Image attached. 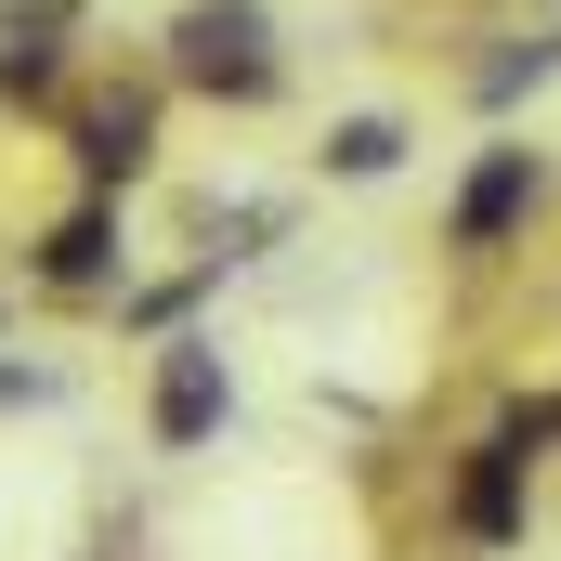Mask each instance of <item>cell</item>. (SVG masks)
<instances>
[{
  "mask_svg": "<svg viewBox=\"0 0 561 561\" xmlns=\"http://www.w3.org/2000/svg\"><path fill=\"white\" fill-rule=\"evenodd\" d=\"M327 170H340V183H379V170H405V118H340V131H327Z\"/></svg>",
  "mask_w": 561,
  "mask_h": 561,
  "instance_id": "52a82bcc",
  "label": "cell"
},
{
  "mask_svg": "<svg viewBox=\"0 0 561 561\" xmlns=\"http://www.w3.org/2000/svg\"><path fill=\"white\" fill-rule=\"evenodd\" d=\"M170 79L209 92V105H275V13L262 0H183L170 13Z\"/></svg>",
  "mask_w": 561,
  "mask_h": 561,
  "instance_id": "6da1fadb",
  "label": "cell"
},
{
  "mask_svg": "<svg viewBox=\"0 0 561 561\" xmlns=\"http://www.w3.org/2000/svg\"><path fill=\"white\" fill-rule=\"evenodd\" d=\"M523 470H536V444H470V470H457V536L470 549H510L523 536Z\"/></svg>",
  "mask_w": 561,
  "mask_h": 561,
  "instance_id": "8992f818",
  "label": "cell"
},
{
  "mask_svg": "<svg viewBox=\"0 0 561 561\" xmlns=\"http://www.w3.org/2000/svg\"><path fill=\"white\" fill-rule=\"evenodd\" d=\"M26 275L53 287V300H118L131 287V236H118V196H79L39 249H26Z\"/></svg>",
  "mask_w": 561,
  "mask_h": 561,
  "instance_id": "277c9868",
  "label": "cell"
},
{
  "mask_svg": "<svg viewBox=\"0 0 561 561\" xmlns=\"http://www.w3.org/2000/svg\"><path fill=\"white\" fill-rule=\"evenodd\" d=\"M523 209H536V144H483V170H470L457 209H444V249H510Z\"/></svg>",
  "mask_w": 561,
  "mask_h": 561,
  "instance_id": "5b68a950",
  "label": "cell"
},
{
  "mask_svg": "<svg viewBox=\"0 0 561 561\" xmlns=\"http://www.w3.org/2000/svg\"><path fill=\"white\" fill-rule=\"evenodd\" d=\"M236 419V366H222V340H157V379H144V431H157V457H196V444H222Z\"/></svg>",
  "mask_w": 561,
  "mask_h": 561,
  "instance_id": "7a4b0ae2",
  "label": "cell"
},
{
  "mask_svg": "<svg viewBox=\"0 0 561 561\" xmlns=\"http://www.w3.org/2000/svg\"><path fill=\"white\" fill-rule=\"evenodd\" d=\"M39 392H53L39 366H0V405H39Z\"/></svg>",
  "mask_w": 561,
  "mask_h": 561,
  "instance_id": "ba28073f",
  "label": "cell"
},
{
  "mask_svg": "<svg viewBox=\"0 0 561 561\" xmlns=\"http://www.w3.org/2000/svg\"><path fill=\"white\" fill-rule=\"evenodd\" d=\"M66 157H79V196H131L157 170V92L118 79V92H79L66 105Z\"/></svg>",
  "mask_w": 561,
  "mask_h": 561,
  "instance_id": "3957f363",
  "label": "cell"
}]
</instances>
